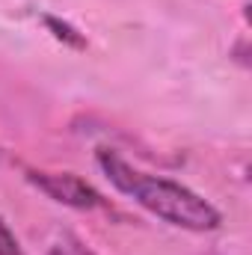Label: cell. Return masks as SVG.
Segmentation results:
<instances>
[{
  "label": "cell",
  "mask_w": 252,
  "mask_h": 255,
  "mask_svg": "<svg viewBox=\"0 0 252 255\" xmlns=\"http://www.w3.org/2000/svg\"><path fill=\"white\" fill-rule=\"evenodd\" d=\"M98 166L104 169V175L110 178L116 190L130 196L133 202H139L145 211H151L169 226H178L187 232H214L223 223L220 211L199 193L169 178L145 175L110 148H98Z\"/></svg>",
  "instance_id": "obj_1"
},
{
  "label": "cell",
  "mask_w": 252,
  "mask_h": 255,
  "mask_svg": "<svg viewBox=\"0 0 252 255\" xmlns=\"http://www.w3.org/2000/svg\"><path fill=\"white\" fill-rule=\"evenodd\" d=\"M54 255H92V253H89L83 244H77V241H71V238H68V241H65V247L60 244V247L54 250Z\"/></svg>",
  "instance_id": "obj_5"
},
{
  "label": "cell",
  "mask_w": 252,
  "mask_h": 255,
  "mask_svg": "<svg viewBox=\"0 0 252 255\" xmlns=\"http://www.w3.org/2000/svg\"><path fill=\"white\" fill-rule=\"evenodd\" d=\"M0 255H24L21 253V244H18V238L12 235V229L0 220Z\"/></svg>",
  "instance_id": "obj_4"
},
{
  "label": "cell",
  "mask_w": 252,
  "mask_h": 255,
  "mask_svg": "<svg viewBox=\"0 0 252 255\" xmlns=\"http://www.w3.org/2000/svg\"><path fill=\"white\" fill-rule=\"evenodd\" d=\"M45 27L54 33V39H60V42H65V45H71V48H86V39L71 27V24H65V21H60V18H54V15H45Z\"/></svg>",
  "instance_id": "obj_3"
},
{
  "label": "cell",
  "mask_w": 252,
  "mask_h": 255,
  "mask_svg": "<svg viewBox=\"0 0 252 255\" xmlns=\"http://www.w3.org/2000/svg\"><path fill=\"white\" fill-rule=\"evenodd\" d=\"M27 181L33 187H39L45 196H51L54 202L77 208V211H95V208L107 205L101 193L89 181H83L80 175H74V172H39V169H30Z\"/></svg>",
  "instance_id": "obj_2"
}]
</instances>
